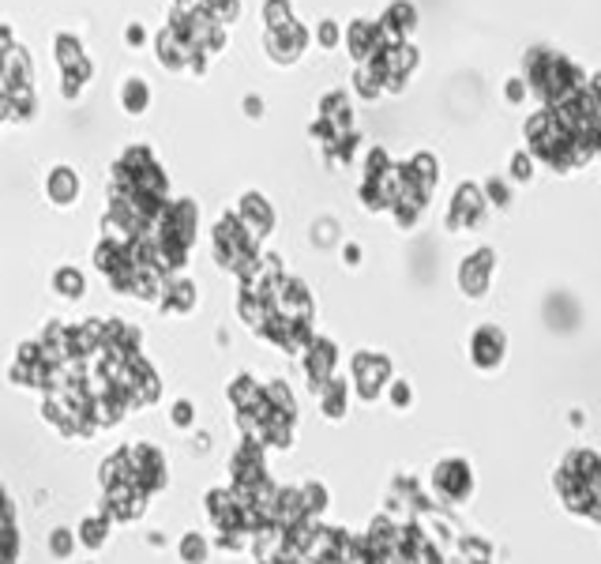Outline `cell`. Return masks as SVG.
<instances>
[{
    "mask_svg": "<svg viewBox=\"0 0 601 564\" xmlns=\"http://www.w3.org/2000/svg\"><path fill=\"white\" fill-rule=\"evenodd\" d=\"M106 508L121 519H136L143 512L147 493H155L166 482V467L162 455L147 444L124 448L121 455H113L106 467Z\"/></svg>",
    "mask_w": 601,
    "mask_h": 564,
    "instance_id": "obj_1",
    "label": "cell"
},
{
    "mask_svg": "<svg viewBox=\"0 0 601 564\" xmlns=\"http://www.w3.org/2000/svg\"><path fill=\"white\" fill-rule=\"evenodd\" d=\"M523 79L526 87H530V94L538 98L541 106H549V110L564 106L571 94H579L590 83V76L571 57L545 46H534L523 57Z\"/></svg>",
    "mask_w": 601,
    "mask_h": 564,
    "instance_id": "obj_2",
    "label": "cell"
},
{
    "mask_svg": "<svg viewBox=\"0 0 601 564\" xmlns=\"http://www.w3.org/2000/svg\"><path fill=\"white\" fill-rule=\"evenodd\" d=\"M526 143H530V158L545 162V166L556 173L583 170L586 162L594 158V151H590L549 106H541V110L526 121Z\"/></svg>",
    "mask_w": 601,
    "mask_h": 564,
    "instance_id": "obj_3",
    "label": "cell"
},
{
    "mask_svg": "<svg viewBox=\"0 0 601 564\" xmlns=\"http://www.w3.org/2000/svg\"><path fill=\"white\" fill-rule=\"evenodd\" d=\"M556 489L571 512L601 523V459L594 452H571L556 474Z\"/></svg>",
    "mask_w": 601,
    "mask_h": 564,
    "instance_id": "obj_4",
    "label": "cell"
},
{
    "mask_svg": "<svg viewBox=\"0 0 601 564\" xmlns=\"http://www.w3.org/2000/svg\"><path fill=\"white\" fill-rule=\"evenodd\" d=\"M256 245H260V237L248 230V222L241 219L237 211H230L226 219L218 222L215 256H218V264H222V267H230V271H237V275H248V271H252V264L260 260Z\"/></svg>",
    "mask_w": 601,
    "mask_h": 564,
    "instance_id": "obj_5",
    "label": "cell"
},
{
    "mask_svg": "<svg viewBox=\"0 0 601 564\" xmlns=\"http://www.w3.org/2000/svg\"><path fill=\"white\" fill-rule=\"evenodd\" d=\"M53 49H57L53 57H57V68H61V76H64V98L76 102L79 91H83V83H91V76H94L91 57L83 53L79 38H72V34H61Z\"/></svg>",
    "mask_w": 601,
    "mask_h": 564,
    "instance_id": "obj_6",
    "label": "cell"
},
{
    "mask_svg": "<svg viewBox=\"0 0 601 564\" xmlns=\"http://www.w3.org/2000/svg\"><path fill=\"white\" fill-rule=\"evenodd\" d=\"M346 46H350L357 64H369L372 57H380L384 49H391V42H387L380 19H376V23H372V19H354L350 31H346Z\"/></svg>",
    "mask_w": 601,
    "mask_h": 564,
    "instance_id": "obj_7",
    "label": "cell"
},
{
    "mask_svg": "<svg viewBox=\"0 0 601 564\" xmlns=\"http://www.w3.org/2000/svg\"><path fill=\"white\" fill-rule=\"evenodd\" d=\"M263 42H267V53L275 57L278 64H293L305 49H309V31L293 19L290 27H282V31H267L263 34Z\"/></svg>",
    "mask_w": 601,
    "mask_h": 564,
    "instance_id": "obj_8",
    "label": "cell"
},
{
    "mask_svg": "<svg viewBox=\"0 0 601 564\" xmlns=\"http://www.w3.org/2000/svg\"><path fill=\"white\" fill-rule=\"evenodd\" d=\"M380 27H384L391 46H406V38H410L417 27V8L410 0H395L384 12V19H380Z\"/></svg>",
    "mask_w": 601,
    "mask_h": 564,
    "instance_id": "obj_9",
    "label": "cell"
},
{
    "mask_svg": "<svg viewBox=\"0 0 601 564\" xmlns=\"http://www.w3.org/2000/svg\"><path fill=\"white\" fill-rule=\"evenodd\" d=\"M485 196H481L478 185H463L459 188V196H455V204L447 211V226L451 230H459V226H478L481 215H485Z\"/></svg>",
    "mask_w": 601,
    "mask_h": 564,
    "instance_id": "obj_10",
    "label": "cell"
},
{
    "mask_svg": "<svg viewBox=\"0 0 601 564\" xmlns=\"http://www.w3.org/2000/svg\"><path fill=\"white\" fill-rule=\"evenodd\" d=\"M489 271H493V252H489V249L474 252V256H470V260L463 264V271H459V282H463V290L470 294V298L485 294V286H489Z\"/></svg>",
    "mask_w": 601,
    "mask_h": 564,
    "instance_id": "obj_11",
    "label": "cell"
},
{
    "mask_svg": "<svg viewBox=\"0 0 601 564\" xmlns=\"http://www.w3.org/2000/svg\"><path fill=\"white\" fill-rule=\"evenodd\" d=\"M31 79H34L31 57L19 46L4 49V91H23V87H31Z\"/></svg>",
    "mask_w": 601,
    "mask_h": 564,
    "instance_id": "obj_12",
    "label": "cell"
},
{
    "mask_svg": "<svg viewBox=\"0 0 601 564\" xmlns=\"http://www.w3.org/2000/svg\"><path fill=\"white\" fill-rule=\"evenodd\" d=\"M237 215L248 222V230L256 237L271 234V226H275V211H271V204H267L263 196H256V192H248L245 200L237 204Z\"/></svg>",
    "mask_w": 601,
    "mask_h": 564,
    "instance_id": "obj_13",
    "label": "cell"
},
{
    "mask_svg": "<svg viewBox=\"0 0 601 564\" xmlns=\"http://www.w3.org/2000/svg\"><path fill=\"white\" fill-rule=\"evenodd\" d=\"M320 121L335 128L339 136H350L354 132V113H350V98L346 94H324V102H320Z\"/></svg>",
    "mask_w": 601,
    "mask_h": 564,
    "instance_id": "obj_14",
    "label": "cell"
},
{
    "mask_svg": "<svg viewBox=\"0 0 601 564\" xmlns=\"http://www.w3.org/2000/svg\"><path fill=\"white\" fill-rule=\"evenodd\" d=\"M474 354H478V365H496L504 354V335L496 328H481L474 335Z\"/></svg>",
    "mask_w": 601,
    "mask_h": 564,
    "instance_id": "obj_15",
    "label": "cell"
},
{
    "mask_svg": "<svg viewBox=\"0 0 601 564\" xmlns=\"http://www.w3.org/2000/svg\"><path fill=\"white\" fill-rule=\"evenodd\" d=\"M76 192H79V181L68 166H57V170L49 173V196H53V204H72Z\"/></svg>",
    "mask_w": 601,
    "mask_h": 564,
    "instance_id": "obj_16",
    "label": "cell"
},
{
    "mask_svg": "<svg viewBox=\"0 0 601 564\" xmlns=\"http://www.w3.org/2000/svg\"><path fill=\"white\" fill-rule=\"evenodd\" d=\"M121 106L124 113H132V117H139V113L151 106V91H147V83L143 79H124L121 83Z\"/></svg>",
    "mask_w": 601,
    "mask_h": 564,
    "instance_id": "obj_17",
    "label": "cell"
},
{
    "mask_svg": "<svg viewBox=\"0 0 601 564\" xmlns=\"http://www.w3.org/2000/svg\"><path fill=\"white\" fill-rule=\"evenodd\" d=\"M188 305H192V282H166L162 309H166V313H181Z\"/></svg>",
    "mask_w": 601,
    "mask_h": 564,
    "instance_id": "obj_18",
    "label": "cell"
},
{
    "mask_svg": "<svg viewBox=\"0 0 601 564\" xmlns=\"http://www.w3.org/2000/svg\"><path fill=\"white\" fill-rule=\"evenodd\" d=\"M354 87L361 98H380V94L387 91L384 87V79L372 72V64H357V72H354Z\"/></svg>",
    "mask_w": 601,
    "mask_h": 564,
    "instance_id": "obj_19",
    "label": "cell"
},
{
    "mask_svg": "<svg viewBox=\"0 0 601 564\" xmlns=\"http://www.w3.org/2000/svg\"><path fill=\"white\" fill-rule=\"evenodd\" d=\"M263 23H267V31H282V27H290L293 23L290 4H286V0H267V4H263Z\"/></svg>",
    "mask_w": 601,
    "mask_h": 564,
    "instance_id": "obj_20",
    "label": "cell"
},
{
    "mask_svg": "<svg viewBox=\"0 0 601 564\" xmlns=\"http://www.w3.org/2000/svg\"><path fill=\"white\" fill-rule=\"evenodd\" d=\"M203 8H207V12H211V16H215L222 27L241 16V0H207Z\"/></svg>",
    "mask_w": 601,
    "mask_h": 564,
    "instance_id": "obj_21",
    "label": "cell"
},
{
    "mask_svg": "<svg viewBox=\"0 0 601 564\" xmlns=\"http://www.w3.org/2000/svg\"><path fill=\"white\" fill-rule=\"evenodd\" d=\"M320 46L324 49H335L339 46V27L327 19V23H320Z\"/></svg>",
    "mask_w": 601,
    "mask_h": 564,
    "instance_id": "obj_22",
    "label": "cell"
},
{
    "mask_svg": "<svg viewBox=\"0 0 601 564\" xmlns=\"http://www.w3.org/2000/svg\"><path fill=\"white\" fill-rule=\"evenodd\" d=\"M526 79H508V87H504V94H508V102H523L526 98Z\"/></svg>",
    "mask_w": 601,
    "mask_h": 564,
    "instance_id": "obj_23",
    "label": "cell"
},
{
    "mask_svg": "<svg viewBox=\"0 0 601 564\" xmlns=\"http://www.w3.org/2000/svg\"><path fill=\"white\" fill-rule=\"evenodd\" d=\"M515 177H519V181H526V177H530V158H526V155H515Z\"/></svg>",
    "mask_w": 601,
    "mask_h": 564,
    "instance_id": "obj_24",
    "label": "cell"
},
{
    "mask_svg": "<svg viewBox=\"0 0 601 564\" xmlns=\"http://www.w3.org/2000/svg\"><path fill=\"white\" fill-rule=\"evenodd\" d=\"M143 38H147V34H143V27H139V23H132V27H128V42H132V46H143Z\"/></svg>",
    "mask_w": 601,
    "mask_h": 564,
    "instance_id": "obj_25",
    "label": "cell"
}]
</instances>
